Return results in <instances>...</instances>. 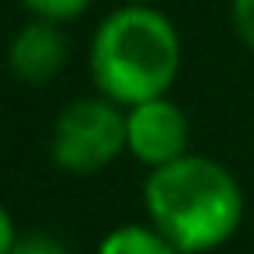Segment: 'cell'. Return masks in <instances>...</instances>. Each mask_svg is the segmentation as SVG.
<instances>
[{"mask_svg": "<svg viewBox=\"0 0 254 254\" xmlns=\"http://www.w3.org/2000/svg\"><path fill=\"white\" fill-rule=\"evenodd\" d=\"M150 223L181 251L205 254L226 244L244 219V195L237 178L198 153H185L153 167L143 188Z\"/></svg>", "mask_w": 254, "mask_h": 254, "instance_id": "obj_1", "label": "cell"}, {"mask_svg": "<svg viewBox=\"0 0 254 254\" xmlns=\"http://www.w3.org/2000/svg\"><path fill=\"white\" fill-rule=\"evenodd\" d=\"M181 70V39L174 21L153 4H122L91 39L94 87L115 105L164 98Z\"/></svg>", "mask_w": 254, "mask_h": 254, "instance_id": "obj_2", "label": "cell"}, {"mask_svg": "<svg viewBox=\"0 0 254 254\" xmlns=\"http://www.w3.org/2000/svg\"><path fill=\"white\" fill-rule=\"evenodd\" d=\"M126 146V112L105 94L70 101L53 126V160L73 174H98Z\"/></svg>", "mask_w": 254, "mask_h": 254, "instance_id": "obj_3", "label": "cell"}, {"mask_svg": "<svg viewBox=\"0 0 254 254\" xmlns=\"http://www.w3.org/2000/svg\"><path fill=\"white\" fill-rule=\"evenodd\" d=\"M188 136V115L167 98H150L126 112V150L150 167H164L185 157Z\"/></svg>", "mask_w": 254, "mask_h": 254, "instance_id": "obj_4", "label": "cell"}, {"mask_svg": "<svg viewBox=\"0 0 254 254\" xmlns=\"http://www.w3.org/2000/svg\"><path fill=\"white\" fill-rule=\"evenodd\" d=\"M66 56H70V46H66L63 28L56 21L35 18L11 39L7 66L21 84L39 87V84H49L53 77H60V70L66 66Z\"/></svg>", "mask_w": 254, "mask_h": 254, "instance_id": "obj_5", "label": "cell"}, {"mask_svg": "<svg viewBox=\"0 0 254 254\" xmlns=\"http://www.w3.org/2000/svg\"><path fill=\"white\" fill-rule=\"evenodd\" d=\"M98 254H181L157 226H119L112 230L101 244H98Z\"/></svg>", "mask_w": 254, "mask_h": 254, "instance_id": "obj_6", "label": "cell"}, {"mask_svg": "<svg viewBox=\"0 0 254 254\" xmlns=\"http://www.w3.org/2000/svg\"><path fill=\"white\" fill-rule=\"evenodd\" d=\"M21 4L35 14V18H42V21H56V25H63V21H73V18H80L94 0H21Z\"/></svg>", "mask_w": 254, "mask_h": 254, "instance_id": "obj_7", "label": "cell"}, {"mask_svg": "<svg viewBox=\"0 0 254 254\" xmlns=\"http://www.w3.org/2000/svg\"><path fill=\"white\" fill-rule=\"evenodd\" d=\"M230 21H233V32L240 35V42L247 49H254V0H233Z\"/></svg>", "mask_w": 254, "mask_h": 254, "instance_id": "obj_8", "label": "cell"}, {"mask_svg": "<svg viewBox=\"0 0 254 254\" xmlns=\"http://www.w3.org/2000/svg\"><path fill=\"white\" fill-rule=\"evenodd\" d=\"M11 254H73V251H70V247H66L63 240H56V237H46V233H32V237L18 240Z\"/></svg>", "mask_w": 254, "mask_h": 254, "instance_id": "obj_9", "label": "cell"}, {"mask_svg": "<svg viewBox=\"0 0 254 254\" xmlns=\"http://www.w3.org/2000/svg\"><path fill=\"white\" fill-rule=\"evenodd\" d=\"M14 244H18V230H14V219H11V212L0 205V254H11L14 251Z\"/></svg>", "mask_w": 254, "mask_h": 254, "instance_id": "obj_10", "label": "cell"}, {"mask_svg": "<svg viewBox=\"0 0 254 254\" xmlns=\"http://www.w3.org/2000/svg\"><path fill=\"white\" fill-rule=\"evenodd\" d=\"M122 4H157V0H122Z\"/></svg>", "mask_w": 254, "mask_h": 254, "instance_id": "obj_11", "label": "cell"}]
</instances>
